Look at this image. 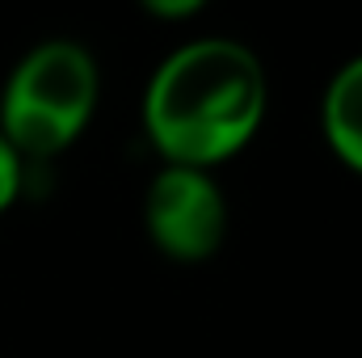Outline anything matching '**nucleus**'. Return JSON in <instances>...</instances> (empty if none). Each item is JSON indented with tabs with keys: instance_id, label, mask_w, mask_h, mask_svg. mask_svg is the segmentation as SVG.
<instances>
[{
	"instance_id": "obj_1",
	"label": "nucleus",
	"mask_w": 362,
	"mask_h": 358,
	"mask_svg": "<svg viewBox=\"0 0 362 358\" xmlns=\"http://www.w3.org/2000/svg\"><path fill=\"white\" fill-rule=\"evenodd\" d=\"M266 118L262 59L232 38L177 47L144 93V127L165 165L211 169L236 156Z\"/></svg>"
},
{
	"instance_id": "obj_2",
	"label": "nucleus",
	"mask_w": 362,
	"mask_h": 358,
	"mask_svg": "<svg viewBox=\"0 0 362 358\" xmlns=\"http://www.w3.org/2000/svg\"><path fill=\"white\" fill-rule=\"evenodd\" d=\"M97 110V64L81 42H38L0 93V135L17 156H59Z\"/></svg>"
},
{
	"instance_id": "obj_3",
	"label": "nucleus",
	"mask_w": 362,
	"mask_h": 358,
	"mask_svg": "<svg viewBox=\"0 0 362 358\" xmlns=\"http://www.w3.org/2000/svg\"><path fill=\"white\" fill-rule=\"evenodd\" d=\"M144 224L152 245L173 262H206L223 245L228 202L211 169L165 165L144 198Z\"/></svg>"
},
{
	"instance_id": "obj_4",
	"label": "nucleus",
	"mask_w": 362,
	"mask_h": 358,
	"mask_svg": "<svg viewBox=\"0 0 362 358\" xmlns=\"http://www.w3.org/2000/svg\"><path fill=\"white\" fill-rule=\"evenodd\" d=\"M325 139L354 173H362V55L325 89Z\"/></svg>"
},
{
	"instance_id": "obj_5",
	"label": "nucleus",
	"mask_w": 362,
	"mask_h": 358,
	"mask_svg": "<svg viewBox=\"0 0 362 358\" xmlns=\"http://www.w3.org/2000/svg\"><path fill=\"white\" fill-rule=\"evenodd\" d=\"M21 194V156L13 152V144L0 135V215L17 202Z\"/></svg>"
},
{
	"instance_id": "obj_6",
	"label": "nucleus",
	"mask_w": 362,
	"mask_h": 358,
	"mask_svg": "<svg viewBox=\"0 0 362 358\" xmlns=\"http://www.w3.org/2000/svg\"><path fill=\"white\" fill-rule=\"evenodd\" d=\"M148 13H156V17H169V21H177V17H194L206 0H139Z\"/></svg>"
}]
</instances>
